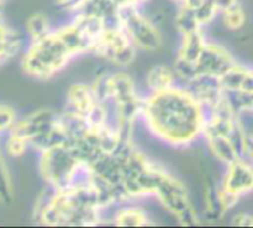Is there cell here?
Here are the masks:
<instances>
[{
    "label": "cell",
    "instance_id": "obj_5",
    "mask_svg": "<svg viewBox=\"0 0 253 228\" xmlns=\"http://www.w3.org/2000/svg\"><path fill=\"white\" fill-rule=\"evenodd\" d=\"M37 168L46 187L53 190L65 188L77 182L86 171L65 142L39 153Z\"/></svg>",
    "mask_w": 253,
    "mask_h": 228
},
{
    "label": "cell",
    "instance_id": "obj_11",
    "mask_svg": "<svg viewBox=\"0 0 253 228\" xmlns=\"http://www.w3.org/2000/svg\"><path fill=\"white\" fill-rule=\"evenodd\" d=\"M108 224L117 227H145L156 224L151 220V215L139 205L123 202L113 208L111 218H108Z\"/></svg>",
    "mask_w": 253,
    "mask_h": 228
},
{
    "label": "cell",
    "instance_id": "obj_3",
    "mask_svg": "<svg viewBox=\"0 0 253 228\" xmlns=\"http://www.w3.org/2000/svg\"><path fill=\"white\" fill-rule=\"evenodd\" d=\"M73 59L67 46L52 30L49 34L25 43L21 52V70L31 79L49 80L64 71Z\"/></svg>",
    "mask_w": 253,
    "mask_h": 228
},
{
    "label": "cell",
    "instance_id": "obj_2",
    "mask_svg": "<svg viewBox=\"0 0 253 228\" xmlns=\"http://www.w3.org/2000/svg\"><path fill=\"white\" fill-rule=\"evenodd\" d=\"M33 218L49 227H93L105 223L104 211L84 175L65 188L46 187L34 205Z\"/></svg>",
    "mask_w": 253,
    "mask_h": 228
},
{
    "label": "cell",
    "instance_id": "obj_1",
    "mask_svg": "<svg viewBox=\"0 0 253 228\" xmlns=\"http://www.w3.org/2000/svg\"><path fill=\"white\" fill-rule=\"evenodd\" d=\"M205 108L181 85L144 95L141 122L159 142L185 150L202 139Z\"/></svg>",
    "mask_w": 253,
    "mask_h": 228
},
{
    "label": "cell",
    "instance_id": "obj_13",
    "mask_svg": "<svg viewBox=\"0 0 253 228\" xmlns=\"http://www.w3.org/2000/svg\"><path fill=\"white\" fill-rule=\"evenodd\" d=\"M219 83L224 91H248L253 92V70L251 65L236 61L225 73L219 76Z\"/></svg>",
    "mask_w": 253,
    "mask_h": 228
},
{
    "label": "cell",
    "instance_id": "obj_14",
    "mask_svg": "<svg viewBox=\"0 0 253 228\" xmlns=\"http://www.w3.org/2000/svg\"><path fill=\"white\" fill-rule=\"evenodd\" d=\"M27 43V39L22 33L10 27L6 19L0 21V67L21 55Z\"/></svg>",
    "mask_w": 253,
    "mask_h": 228
},
{
    "label": "cell",
    "instance_id": "obj_17",
    "mask_svg": "<svg viewBox=\"0 0 253 228\" xmlns=\"http://www.w3.org/2000/svg\"><path fill=\"white\" fill-rule=\"evenodd\" d=\"M179 37L181 39H179V45H178L175 56L196 64L197 58L200 56V53L208 42L205 30H196V31L182 34Z\"/></svg>",
    "mask_w": 253,
    "mask_h": 228
},
{
    "label": "cell",
    "instance_id": "obj_28",
    "mask_svg": "<svg viewBox=\"0 0 253 228\" xmlns=\"http://www.w3.org/2000/svg\"><path fill=\"white\" fill-rule=\"evenodd\" d=\"M111 1L119 7H126V6H142L150 0H111Z\"/></svg>",
    "mask_w": 253,
    "mask_h": 228
},
{
    "label": "cell",
    "instance_id": "obj_30",
    "mask_svg": "<svg viewBox=\"0 0 253 228\" xmlns=\"http://www.w3.org/2000/svg\"><path fill=\"white\" fill-rule=\"evenodd\" d=\"M170 1H173V3H175V4H178V3H179V1H181V0H170Z\"/></svg>",
    "mask_w": 253,
    "mask_h": 228
},
{
    "label": "cell",
    "instance_id": "obj_24",
    "mask_svg": "<svg viewBox=\"0 0 253 228\" xmlns=\"http://www.w3.org/2000/svg\"><path fill=\"white\" fill-rule=\"evenodd\" d=\"M18 117L19 116L12 105L0 102V138H3L6 134H9L13 129Z\"/></svg>",
    "mask_w": 253,
    "mask_h": 228
},
{
    "label": "cell",
    "instance_id": "obj_21",
    "mask_svg": "<svg viewBox=\"0 0 253 228\" xmlns=\"http://www.w3.org/2000/svg\"><path fill=\"white\" fill-rule=\"evenodd\" d=\"M219 19L222 22V25L228 30V31H242L246 24H248V13L245 6L240 3L234 4L233 7L224 10L219 13Z\"/></svg>",
    "mask_w": 253,
    "mask_h": 228
},
{
    "label": "cell",
    "instance_id": "obj_29",
    "mask_svg": "<svg viewBox=\"0 0 253 228\" xmlns=\"http://www.w3.org/2000/svg\"><path fill=\"white\" fill-rule=\"evenodd\" d=\"M4 19V15H3V9H0V21Z\"/></svg>",
    "mask_w": 253,
    "mask_h": 228
},
{
    "label": "cell",
    "instance_id": "obj_18",
    "mask_svg": "<svg viewBox=\"0 0 253 228\" xmlns=\"http://www.w3.org/2000/svg\"><path fill=\"white\" fill-rule=\"evenodd\" d=\"M225 107L240 119L251 116L253 110V92L248 91H224Z\"/></svg>",
    "mask_w": 253,
    "mask_h": 228
},
{
    "label": "cell",
    "instance_id": "obj_15",
    "mask_svg": "<svg viewBox=\"0 0 253 228\" xmlns=\"http://www.w3.org/2000/svg\"><path fill=\"white\" fill-rule=\"evenodd\" d=\"M144 83H145L147 93L148 92H160V91L176 86L178 79L175 76V71H173L172 65L157 64V65L151 67L145 73Z\"/></svg>",
    "mask_w": 253,
    "mask_h": 228
},
{
    "label": "cell",
    "instance_id": "obj_12",
    "mask_svg": "<svg viewBox=\"0 0 253 228\" xmlns=\"http://www.w3.org/2000/svg\"><path fill=\"white\" fill-rule=\"evenodd\" d=\"M227 214L228 211L224 206L218 182L209 181L208 184H205L203 190V211L200 212L202 223H219L227 217Z\"/></svg>",
    "mask_w": 253,
    "mask_h": 228
},
{
    "label": "cell",
    "instance_id": "obj_9",
    "mask_svg": "<svg viewBox=\"0 0 253 228\" xmlns=\"http://www.w3.org/2000/svg\"><path fill=\"white\" fill-rule=\"evenodd\" d=\"M236 61L237 59L234 53L227 46L208 39L200 56L196 61V70H197V74L219 77Z\"/></svg>",
    "mask_w": 253,
    "mask_h": 228
},
{
    "label": "cell",
    "instance_id": "obj_23",
    "mask_svg": "<svg viewBox=\"0 0 253 228\" xmlns=\"http://www.w3.org/2000/svg\"><path fill=\"white\" fill-rule=\"evenodd\" d=\"M196 13V18L200 24V27L205 30L206 27L212 25L215 19L219 18V10L216 9L215 3L212 0H203L196 9H193Z\"/></svg>",
    "mask_w": 253,
    "mask_h": 228
},
{
    "label": "cell",
    "instance_id": "obj_20",
    "mask_svg": "<svg viewBox=\"0 0 253 228\" xmlns=\"http://www.w3.org/2000/svg\"><path fill=\"white\" fill-rule=\"evenodd\" d=\"M16 193L12 180V174L7 165V157L0 150V203L12 205L15 202Z\"/></svg>",
    "mask_w": 253,
    "mask_h": 228
},
{
    "label": "cell",
    "instance_id": "obj_8",
    "mask_svg": "<svg viewBox=\"0 0 253 228\" xmlns=\"http://www.w3.org/2000/svg\"><path fill=\"white\" fill-rule=\"evenodd\" d=\"M218 185L222 191L233 194L240 200L249 196L253 190L252 160L236 159L227 163Z\"/></svg>",
    "mask_w": 253,
    "mask_h": 228
},
{
    "label": "cell",
    "instance_id": "obj_22",
    "mask_svg": "<svg viewBox=\"0 0 253 228\" xmlns=\"http://www.w3.org/2000/svg\"><path fill=\"white\" fill-rule=\"evenodd\" d=\"M175 28L179 33V36L196 31V30H203L196 18V13L193 9L190 7H184V6H178L176 15H175Z\"/></svg>",
    "mask_w": 253,
    "mask_h": 228
},
{
    "label": "cell",
    "instance_id": "obj_10",
    "mask_svg": "<svg viewBox=\"0 0 253 228\" xmlns=\"http://www.w3.org/2000/svg\"><path fill=\"white\" fill-rule=\"evenodd\" d=\"M98 99L93 93L90 83L87 82H74L68 86L65 93V108L64 111L74 114L84 120L92 108L96 105Z\"/></svg>",
    "mask_w": 253,
    "mask_h": 228
},
{
    "label": "cell",
    "instance_id": "obj_25",
    "mask_svg": "<svg viewBox=\"0 0 253 228\" xmlns=\"http://www.w3.org/2000/svg\"><path fill=\"white\" fill-rule=\"evenodd\" d=\"M230 224L233 227H252L253 226V215L248 211H239L236 212L231 220Z\"/></svg>",
    "mask_w": 253,
    "mask_h": 228
},
{
    "label": "cell",
    "instance_id": "obj_27",
    "mask_svg": "<svg viewBox=\"0 0 253 228\" xmlns=\"http://www.w3.org/2000/svg\"><path fill=\"white\" fill-rule=\"evenodd\" d=\"M212 1L215 3V6L219 10V13L227 10V9H230V7H233L237 3H240V0H212Z\"/></svg>",
    "mask_w": 253,
    "mask_h": 228
},
{
    "label": "cell",
    "instance_id": "obj_4",
    "mask_svg": "<svg viewBox=\"0 0 253 228\" xmlns=\"http://www.w3.org/2000/svg\"><path fill=\"white\" fill-rule=\"evenodd\" d=\"M153 197H156L160 206L181 226L197 227L202 224L200 214L193 203L187 185L166 168H163L159 177Z\"/></svg>",
    "mask_w": 253,
    "mask_h": 228
},
{
    "label": "cell",
    "instance_id": "obj_7",
    "mask_svg": "<svg viewBox=\"0 0 253 228\" xmlns=\"http://www.w3.org/2000/svg\"><path fill=\"white\" fill-rule=\"evenodd\" d=\"M119 22L138 50L157 52L163 46V36L157 24L142 10V6L119 9Z\"/></svg>",
    "mask_w": 253,
    "mask_h": 228
},
{
    "label": "cell",
    "instance_id": "obj_16",
    "mask_svg": "<svg viewBox=\"0 0 253 228\" xmlns=\"http://www.w3.org/2000/svg\"><path fill=\"white\" fill-rule=\"evenodd\" d=\"M200 141H203V144L206 145L211 156H213L224 166L237 159V156L234 153V148H233V145L230 142L228 135H224V134H203Z\"/></svg>",
    "mask_w": 253,
    "mask_h": 228
},
{
    "label": "cell",
    "instance_id": "obj_19",
    "mask_svg": "<svg viewBox=\"0 0 253 228\" xmlns=\"http://www.w3.org/2000/svg\"><path fill=\"white\" fill-rule=\"evenodd\" d=\"M53 24L50 18L44 12H33L30 16H27L24 22V36L27 42L37 40L46 34H49L53 30Z\"/></svg>",
    "mask_w": 253,
    "mask_h": 228
},
{
    "label": "cell",
    "instance_id": "obj_26",
    "mask_svg": "<svg viewBox=\"0 0 253 228\" xmlns=\"http://www.w3.org/2000/svg\"><path fill=\"white\" fill-rule=\"evenodd\" d=\"M83 1H84V0H55L56 6H58L62 12L68 13L70 16H71L74 12L79 10V7L83 4Z\"/></svg>",
    "mask_w": 253,
    "mask_h": 228
},
{
    "label": "cell",
    "instance_id": "obj_6",
    "mask_svg": "<svg viewBox=\"0 0 253 228\" xmlns=\"http://www.w3.org/2000/svg\"><path fill=\"white\" fill-rule=\"evenodd\" d=\"M138 52L119 19L105 24L93 49L98 58L107 61L114 68H129L135 62Z\"/></svg>",
    "mask_w": 253,
    "mask_h": 228
}]
</instances>
